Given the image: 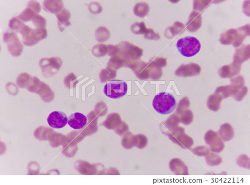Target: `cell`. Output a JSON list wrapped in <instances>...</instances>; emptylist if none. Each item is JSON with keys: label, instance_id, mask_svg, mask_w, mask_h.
I'll return each mask as SVG.
<instances>
[{"label": "cell", "instance_id": "obj_5", "mask_svg": "<svg viewBox=\"0 0 250 185\" xmlns=\"http://www.w3.org/2000/svg\"><path fill=\"white\" fill-rule=\"evenodd\" d=\"M87 119L85 115L80 112H75L68 118V124L75 130H79L86 126Z\"/></svg>", "mask_w": 250, "mask_h": 185}, {"label": "cell", "instance_id": "obj_4", "mask_svg": "<svg viewBox=\"0 0 250 185\" xmlns=\"http://www.w3.org/2000/svg\"><path fill=\"white\" fill-rule=\"evenodd\" d=\"M47 122L52 128L61 129L65 127L68 123L66 114L62 111L52 112L48 116Z\"/></svg>", "mask_w": 250, "mask_h": 185}, {"label": "cell", "instance_id": "obj_3", "mask_svg": "<svg viewBox=\"0 0 250 185\" xmlns=\"http://www.w3.org/2000/svg\"><path fill=\"white\" fill-rule=\"evenodd\" d=\"M104 92L107 97L120 99L127 94V84L123 80H111L104 86Z\"/></svg>", "mask_w": 250, "mask_h": 185}, {"label": "cell", "instance_id": "obj_2", "mask_svg": "<svg viewBox=\"0 0 250 185\" xmlns=\"http://www.w3.org/2000/svg\"><path fill=\"white\" fill-rule=\"evenodd\" d=\"M176 47L180 53L185 57H191L199 53L201 45L196 38L188 36L179 39Z\"/></svg>", "mask_w": 250, "mask_h": 185}, {"label": "cell", "instance_id": "obj_1", "mask_svg": "<svg viewBox=\"0 0 250 185\" xmlns=\"http://www.w3.org/2000/svg\"><path fill=\"white\" fill-rule=\"evenodd\" d=\"M152 106L159 114L167 115L171 114L175 110L177 103L174 96L172 94L162 92L155 96Z\"/></svg>", "mask_w": 250, "mask_h": 185}]
</instances>
